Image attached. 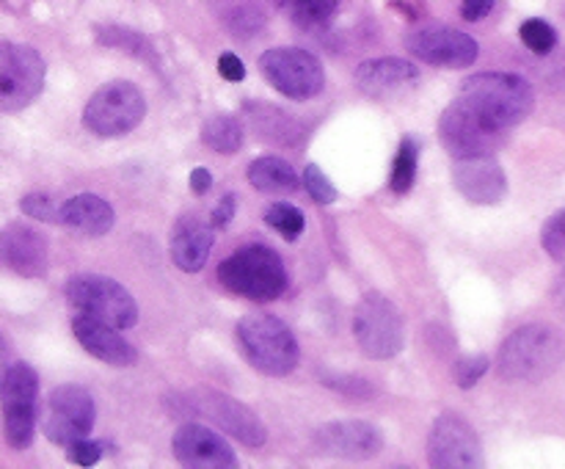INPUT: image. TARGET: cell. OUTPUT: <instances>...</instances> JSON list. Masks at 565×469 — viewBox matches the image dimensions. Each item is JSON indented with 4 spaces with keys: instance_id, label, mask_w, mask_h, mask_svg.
Returning <instances> with one entry per match:
<instances>
[{
    "instance_id": "ffe728a7",
    "label": "cell",
    "mask_w": 565,
    "mask_h": 469,
    "mask_svg": "<svg viewBox=\"0 0 565 469\" xmlns=\"http://www.w3.org/2000/svg\"><path fill=\"white\" fill-rule=\"evenodd\" d=\"M215 243V224L196 213L180 215L171 226L169 254L171 263L185 274H199L207 265L210 248Z\"/></svg>"
},
{
    "instance_id": "4316f807",
    "label": "cell",
    "mask_w": 565,
    "mask_h": 469,
    "mask_svg": "<svg viewBox=\"0 0 565 469\" xmlns=\"http://www.w3.org/2000/svg\"><path fill=\"white\" fill-rule=\"evenodd\" d=\"M243 121L232 114H215L204 121L202 141L207 143L213 152L232 154L243 147Z\"/></svg>"
},
{
    "instance_id": "ac0fdd59",
    "label": "cell",
    "mask_w": 565,
    "mask_h": 469,
    "mask_svg": "<svg viewBox=\"0 0 565 469\" xmlns=\"http://www.w3.org/2000/svg\"><path fill=\"white\" fill-rule=\"evenodd\" d=\"M419 86V70L417 64L406 58H370L362 61L356 70V88L370 99H381V103H392L406 94H412Z\"/></svg>"
},
{
    "instance_id": "836d02e7",
    "label": "cell",
    "mask_w": 565,
    "mask_h": 469,
    "mask_svg": "<svg viewBox=\"0 0 565 469\" xmlns=\"http://www.w3.org/2000/svg\"><path fill=\"white\" fill-rule=\"evenodd\" d=\"M301 180H303V188H307L309 196H312L318 204H323V207L334 204L337 196H340V193H337V185L323 174V171H320V166L309 163L307 169H303Z\"/></svg>"
},
{
    "instance_id": "83f0119b",
    "label": "cell",
    "mask_w": 565,
    "mask_h": 469,
    "mask_svg": "<svg viewBox=\"0 0 565 469\" xmlns=\"http://www.w3.org/2000/svg\"><path fill=\"white\" fill-rule=\"evenodd\" d=\"M417 166H419V143L417 138L406 136L397 147L395 160H392L390 171V188L392 193H408L417 182Z\"/></svg>"
},
{
    "instance_id": "7c38bea8",
    "label": "cell",
    "mask_w": 565,
    "mask_h": 469,
    "mask_svg": "<svg viewBox=\"0 0 565 469\" xmlns=\"http://www.w3.org/2000/svg\"><path fill=\"white\" fill-rule=\"evenodd\" d=\"M174 403L180 408H185V412H193L199 417L215 423L218 430L235 436L246 447H263L265 439H268V430L259 423L257 414L248 406H243L241 401H235V397L224 395V392L199 390L191 392V395H177Z\"/></svg>"
},
{
    "instance_id": "8992f818",
    "label": "cell",
    "mask_w": 565,
    "mask_h": 469,
    "mask_svg": "<svg viewBox=\"0 0 565 469\" xmlns=\"http://www.w3.org/2000/svg\"><path fill=\"white\" fill-rule=\"evenodd\" d=\"M66 301L72 309L88 318L105 320L116 329H132L138 323V303L125 285L110 276L81 274L72 276L64 287Z\"/></svg>"
},
{
    "instance_id": "52a82bcc",
    "label": "cell",
    "mask_w": 565,
    "mask_h": 469,
    "mask_svg": "<svg viewBox=\"0 0 565 469\" xmlns=\"http://www.w3.org/2000/svg\"><path fill=\"white\" fill-rule=\"evenodd\" d=\"M353 337L364 356L395 359L406 345L403 315L384 292H367L353 309Z\"/></svg>"
},
{
    "instance_id": "5bb4252c",
    "label": "cell",
    "mask_w": 565,
    "mask_h": 469,
    "mask_svg": "<svg viewBox=\"0 0 565 469\" xmlns=\"http://www.w3.org/2000/svg\"><path fill=\"white\" fill-rule=\"evenodd\" d=\"M428 463L436 469L483 467V445L472 423L456 412L439 414L428 434Z\"/></svg>"
},
{
    "instance_id": "44dd1931",
    "label": "cell",
    "mask_w": 565,
    "mask_h": 469,
    "mask_svg": "<svg viewBox=\"0 0 565 469\" xmlns=\"http://www.w3.org/2000/svg\"><path fill=\"white\" fill-rule=\"evenodd\" d=\"M452 182H456L458 193L472 204H497L508 193L505 169L491 154L458 158L452 166Z\"/></svg>"
},
{
    "instance_id": "4dcf8cb0",
    "label": "cell",
    "mask_w": 565,
    "mask_h": 469,
    "mask_svg": "<svg viewBox=\"0 0 565 469\" xmlns=\"http://www.w3.org/2000/svg\"><path fill=\"white\" fill-rule=\"evenodd\" d=\"M519 36H522L524 47L533 50L535 55H550L557 44V31L541 17L524 20L522 28H519Z\"/></svg>"
},
{
    "instance_id": "603a6c76",
    "label": "cell",
    "mask_w": 565,
    "mask_h": 469,
    "mask_svg": "<svg viewBox=\"0 0 565 469\" xmlns=\"http://www.w3.org/2000/svg\"><path fill=\"white\" fill-rule=\"evenodd\" d=\"M116 213L97 193H77L61 202V224L86 237H103L114 230Z\"/></svg>"
},
{
    "instance_id": "60d3db41",
    "label": "cell",
    "mask_w": 565,
    "mask_h": 469,
    "mask_svg": "<svg viewBox=\"0 0 565 469\" xmlns=\"http://www.w3.org/2000/svg\"><path fill=\"white\" fill-rule=\"evenodd\" d=\"M188 182H191V191L199 193V196H204V193L213 188V174H210L204 166H196V169L191 171V177H188Z\"/></svg>"
},
{
    "instance_id": "6da1fadb",
    "label": "cell",
    "mask_w": 565,
    "mask_h": 469,
    "mask_svg": "<svg viewBox=\"0 0 565 469\" xmlns=\"http://www.w3.org/2000/svg\"><path fill=\"white\" fill-rule=\"evenodd\" d=\"M565 359V340L557 329L527 323L505 337L497 353V370L513 384H535L555 373Z\"/></svg>"
},
{
    "instance_id": "5b68a950",
    "label": "cell",
    "mask_w": 565,
    "mask_h": 469,
    "mask_svg": "<svg viewBox=\"0 0 565 469\" xmlns=\"http://www.w3.org/2000/svg\"><path fill=\"white\" fill-rule=\"evenodd\" d=\"M147 116V97L130 81H110L88 97L83 127L99 138H119L136 130Z\"/></svg>"
},
{
    "instance_id": "7a4b0ae2",
    "label": "cell",
    "mask_w": 565,
    "mask_h": 469,
    "mask_svg": "<svg viewBox=\"0 0 565 469\" xmlns=\"http://www.w3.org/2000/svg\"><path fill=\"white\" fill-rule=\"evenodd\" d=\"M218 281L248 301H274L287 290V268L279 252L265 243H246L218 265Z\"/></svg>"
},
{
    "instance_id": "d4e9b609",
    "label": "cell",
    "mask_w": 565,
    "mask_h": 469,
    "mask_svg": "<svg viewBox=\"0 0 565 469\" xmlns=\"http://www.w3.org/2000/svg\"><path fill=\"white\" fill-rule=\"evenodd\" d=\"M248 182L263 193H292L298 191V174L279 154H265L248 166Z\"/></svg>"
},
{
    "instance_id": "484cf974",
    "label": "cell",
    "mask_w": 565,
    "mask_h": 469,
    "mask_svg": "<svg viewBox=\"0 0 565 469\" xmlns=\"http://www.w3.org/2000/svg\"><path fill=\"white\" fill-rule=\"evenodd\" d=\"M279 6L307 31H326L340 14V0H279Z\"/></svg>"
},
{
    "instance_id": "e0dca14e",
    "label": "cell",
    "mask_w": 565,
    "mask_h": 469,
    "mask_svg": "<svg viewBox=\"0 0 565 469\" xmlns=\"http://www.w3.org/2000/svg\"><path fill=\"white\" fill-rule=\"evenodd\" d=\"M47 265L50 248L42 232L28 224H9L0 230V270L22 279H42Z\"/></svg>"
},
{
    "instance_id": "8fae6325",
    "label": "cell",
    "mask_w": 565,
    "mask_h": 469,
    "mask_svg": "<svg viewBox=\"0 0 565 469\" xmlns=\"http://www.w3.org/2000/svg\"><path fill=\"white\" fill-rule=\"evenodd\" d=\"M439 138L452 158H486L494 154L505 141V130L491 125L486 116H480L472 105L461 97L447 105L439 116Z\"/></svg>"
},
{
    "instance_id": "e575fe53",
    "label": "cell",
    "mask_w": 565,
    "mask_h": 469,
    "mask_svg": "<svg viewBox=\"0 0 565 469\" xmlns=\"http://www.w3.org/2000/svg\"><path fill=\"white\" fill-rule=\"evenodd\" d=\"M329 390L340 392L345 397H356V401H367V397H375V386L370 384L367 379H359V375H340V373H331V375H320Z\"/></svg>"
},
{
    "instance_id": "d6a6232c",
    "label": "cell",
    "mask_w": 565,
    "mask_h": 469,
    "mask_svg": "<svg viewBox=\"0 0 565 469\" xmlns=\"http://www.w3.org/2000/svg\"><path fill=\"white\" fill-rule=\"evenodd\" d=\"M489 373V356L486 353H469V356H461L452 367V379L461 390H475L478 381Z\"/></svg>"
},
{
    "instance_id": "2e32d148",
    "label": "cell",
    "mask_w": 565,
    "mask_h": 469,
    "mask_svg": "<svg viewBox=\"0 0 565 469\" xmlns=\"http://www.w3.org/2000/svg\"><path fill=\"white\" fill-rule=\"evenodd\" d=\"M171 452L182 467L191 469H230L237 467L235 447L202 423H185L171 439Z\"/></svg>"
},
{
    "instance_id": "d590c367",
    "label": "cell",
    "mask_w": 565,
    "mask_h": 469,
    "mask_svg": "<svg viewBox=\"0 0 565 469\" xmlns=\"http://www.w3.org/2000/svg\"><path fill=\"white\" fill-rule=\"evenodd\" d=\"M541 246L557 263H565V210H557L541 230Z\"/></svg>"
},
{
    "instance_id": "d6986e66",
    "label": "cell",
    "mask_w": 565,
    "mask_h": 469,
    "mask_svg": "<svg viewBox=\"0 0 565 469\" xmlns=\"http://www.w3.org/2000/svg\"><path fill=\"white\" fill-rule=\"evenodd\" d=\"M315 441L329 456L351 458V461L373 458L384 450V434L364 419H337V423L323 425L315 434Z\"/></svg>"
},
{
    "instance_id": "8d00e7d4",
    "label": "cell",
    "mask_w": 565,
    "mask_h": 469,
    "mask_svg": "<svg viewBox=\"0 0 565 469\" xmlns=\"http://www.w3.org/2000/svg\"><path fill=\"white\" fill-rule=\"evenodd\" d=\"M66 456H70V461L77 463V467H94V463L105 456V445L103 441H94L88 439V436H83V439H75L72 445H66Z\"/></svg>"
},
{
    "instance_id": "1f68e13d",
    "label": "cell",
    "mask_w": 565,
    "mask_h": 469,
    "mask_svg": "<svg viewBox=\"0 0 565 469\" xmlns=\"http://www.w3.org/2000/svg\"><path fill=\"white\" fill-rule=\"evenodd\" d=\"M20 210L31 218L44 221V224H61V202H55L50 193L33 191L20 199Z\"/></svg>"
},
{
    "instance_id": "277c9868",
    "label": "cell",
    "mask_w": 565,
    "mask_h": 469,
    "mask_svg": "<svg viewBox=\"0 0 565 469\" xmlns=\"http://www.w3.org/2000/svg\"><path fill=\"white\" fill-rule=\"evenodd\" d=\"M461 99L491 125L511 130L533 114L535 92L522 75L513 72H480L463 83Z\"/></svg>"
},
{
    "instance_id": "7402d4cb",
    "label": "cell",
    "mask_w": 565,
    "mask_h": 469,
    "mask_svg": "<svg viewBox=\"0 0 565 469\" xmlns=\"http://www.w3.org/2000/svg\"><path fill=\"white\" fill-rule=\"evenodd\" d=\"M119 331L121 329L105 323V320L88 318V315L81 312L72 318V334L81 342L83 351L92 353L99 362L110 364V367H130V364H136L138 353Z\"/></svg>"
},
{
    "instance_id": "7bdbcfd3",
    "label": "cell",
    "mask_w": 565,
    "mask_h": 469,
    "mask_svg": "<svg viewBox=\"0 0 565 469\" xmlns=\"http://www.w3.org/2000/svg\"><path fill=\"white\" fill-rule=\"evenodd\" d=\"M9 342H6V337L0 334V390H3V381H6V373H9Z\"/></svg>"
},
{
    "instance_id": "3957f363",
    "label": "cell",
    "mask_w": 565,
    "mask_h": 469,
    "mask_svg": "<svg viewBox=\"0 0 565 469\" xmlns=\"http://www.w3.org/2000/svg\"><path fill=\"white\" fill-rule=\"evenodd\" d=\"M235 337L246 362L257 373L281 379V375H290L298 367L301 348H298V340L290 331V326L281 323L276 315H246V318L237 320Z\"/></svg>"
},
{
    "instance_id": "30bf717a",
    "label": "cell",
    "mask_w": 565,
    "mask_h": 469,
    "mask_svg": "<svg viewBox=\"0 0 565 469\" xmlns=\"http://www.w3.org/2000/svg\"><path fill=\"white\" fill-rule=\"evenodd\" d=\"M259 72L287 99H312L326 86L323 64L303 47L265 50L259 55Z\"/></svg>"
},
{
    "instance_id": "b9f144b4",
    "label": "cell",
    "mask_w": 565,
    "mask_h": 469,
    "mask_svg": "<svg viewBox=\"0 0 565 469\" xmlns=\"http://www.w3.org/2000/svg\"><path fill=\"white\" fill-rule=\"evenodd\" d=\"M552 298H555V307L565 315V270L555 279V287H552Z\"/></svg>"
},
{
    "instance_id": "ab89813d",
    "label": "cell",
    "mask_w": 565,
    "mask_h": 469,
    "mask_svg": "<svg viewBox=\"0 0 565 469\" xmlns=\"http://www.w3.org/2000/svg\"><path fill=\"white\" fill-rule=\"evenodd\" d=\"M497 0H461V17L467 22H480L494 11Z\"/></svg>"
},
{
    "instance_id": "9a60e30c",
    "label": "cell",
    "mask_w": 565,
    "mask_h": 469,
    "mask_svg": "<svg viewBox=\"0 0 565 469\" xmlns=\"http://www.w3.org/2000/svg\"><path fill=\"white\" fill-rule=\"evenodd\" d=\"M406 47L414 58L441 70H467L478 61L480 47L475 36L450 25H425L408 33Z\"/></svg>"
},
{
    "instance_id": "4fadbf2b",
    "label": "cell",
    "mask_w": 565,
    "mask_h": 469,
    "mask_svg": "<svg viewBox=\"0 0 565 469\" xmlns=\"http://www.w3.org/2000/svg\"><path fill=\"white\" fill-rule=\"evenodd\" d=\"M94 423H97V403L86 386L64 384L50 392L42 430L53 445L66 447L75 439H83L92 434Z\"/></svg>"
},
{
    "instance_id": "9c48e42d",
    "label": "cell",
    "mask_w": 565,
    "mask_h": 469,
    "mask_svg": "<svg viewBox=\"0 0 565 469\" xmlns=\"http://www.w3.org/2000/svg\"><path fill=\"white\" fill-rule=\"evenodd\" d=\"M42 53L31 44L0 42V114L28 108L44 88Z\"/></svg>"
},
{
    "instance_id": "f1b7e54d",
    "label": "cell",
    "mask_w": 565,
    "mask_h": 469,
    "mask_svg": "<svg viewBox=\"0 0 565 469\" xmlns=\"http://www.w3.org/2000/svg\"><path fill=\"white\" fill-rule=\"evenodd\" d=\"M97 39L103 44H108V47H119V50H125V53L138 55V58H143V61H147V64H154L152 44H149L147 39L141 36V33L127 31V28L110 25V28H99Z\"/></svg>"
},
{
    "instance_id": "74e56055",
    "label": "cell",
    "mask_w": 565,
    "mask_h": 469,
    "mask_svg": "<svg viewBox=\"0 0 565 469\" xmlns=\"http://www.w3.org/2000/svg\"><path fill=\"white\" fill-rule=\"evenodd\" d=\"M218 75L224 77L226 83H241V81H246V64H243L235 53H221L218 55Z\"/></svg>"
},
{
    "instance_id": "f35d334b",
    "label": "cell",
    "mask_w": 565,
    "mask_h": 469,
    "mask_svg": "<svg viewBox=\"0 0 565 469\" xmlns=\"http://www.w3.org/2000/svg\"><path fill=\"white\" fill-rule=\"evenodd\" d=\"M235 213H237V196H235V193H226V196H221L218 204L213 207V215H210V221L215 224V230H224V226L232 224Z\"/></svg>"
},
{
    "instance_id": "ba28073f",
    "label": "cell",
    "mask_w": 565,
    "mask_h": 469,
    "mask_svg": "<svg viewBox=\"0 0 565 469\" xmlns=\"http://www.w3.org/2000/svg\"><path fill=\"white\" fill-rule=\"evenodd\" d=\"M3 436L14 450H28L36 436L39 419V375L28 362H14L6 373L3 390Z\"/></svg>"
},
{
    "instance_id": "cb8c5ba5",
    "label": "cell",
    "mask_w": 565,
    "mask_h": 469,
    "mask_svg": "<svg viewBox=\"0 0 565 469\" xmlns=\"http://www.w3.org/2000/svg\"><path fill=\"white\" fill-rule=\"evenodd\" d=\"M246 119L252 125V130L259 138H265V141L285 143V147H296L301 141V125H298V119H292L281 108H274V105L246 103Z\"/></svg>"
},
{
    "instance_id": "f546056e",
    "label": "cell",
    "mask_w": 565,
    "mask_h": 469,
    "mask_svg": "<svg viewBox=\"0 0 565 469\" xmlns=\"http://www.w3.org/2000/svg\"><path fill=\"white\" fill-rule=\"evenodd\" d=\"M265 224H268L270 230L279 232L285 241H296V237L303 232V226H307V218H303V213L296 207V204L276 202L270 204L268 213H265Z\"/></svg>"
}]
</instances>
